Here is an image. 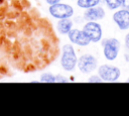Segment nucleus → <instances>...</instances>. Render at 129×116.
<instances>
[{
	"instance_id": "f257e3e1",
	"label": "nucleus",
	"mask_w": 129,
	"mask_h": 116,
	"mask_svg": "<svg viewBox=\"0 0 129 116\" xmlns=\"http://www.w3.org/2000/svg\"><path fill=\"white\" fill-rule=\"evenodd\" d=\"M60 66L67 72H72L77 67L78 56L76 54L75 48L71 43H64L61 48L60 54Z\"/></svg>"
},
{
	"instance_id": "f03ea898",
	"label": "nucleus",
	"mask_w": 129,
	"mask_h": 116,
	"mask_svg": "<svg viewBox=\"0 0 129 116\" xmlns=\"http://www.w3.org/2000/svg\"><path fill=\"white\" fill-rule=\"evenodd\" d=\"M49 14L56 19H61V18H71L74 15V8L70 4L67 3H56L53 5H50L48 8Z\"/></svg>"
},
{
	"instance_id": "7ed1b4c3",
	"label": "nucleus",
	"mask_w": 129,
	"mask_h": 116,
	"mask_svg": "<svg viewBox=\"0 0 129 116\" xmlns=\"http://www.w3.org/2000/svg\"><path fill=\"white\" fill-rule=\"evenodd\" d=\"M97 59L91 53H84L78 59L77 67L83 74H90L97 69Z\"/></svg>"
},
{
	"instance_id": "20e7f679",
	"label": "nucleus",
	"mask_w": 129,
	"mask_h": 116,
	"mask_svg": "<svg viewBox=\"0 0 129 116\" xmlns=\"http://www.w3.org/2000/svg\"><path fill=\"white\" fill-rule=\"evenodd\" d=\"M104 47V55L109 61H114L119 52L120 48V42L116 38H107L103 40L102 43Z\"/></svg>"
},
{
	"instance_id": "39448f33",
	"label": "nucleus",
	"mask_w": 129,
	"mask_h": 116,
	"mask_svg": "<svg viewBox=\"0 0 129 116\" xmlns=\"http://www.w3.org/2000/svg\"><path fill=\"white\" fill-rule=\"evenodd\" d=\"M120 70L117 67L102 65L98 69V75L101 77L103 81L106 82H114L120 77Z\"/></svg>"
},
{
	"instance_id": "423d86ee",
	"label": "nucleus",
	"mask_w": 129,
	"mask_h": 116,
	"mask_svg": "<svg viewBox=\"0 0 129 116\" xmlns=\"http://www.w3.org/2000/svg\"><path fill=\"white\" fill-rule=\"evenodd\" d=\"M83 31L93 42H97L102 38L101 25L96 21H87V23L83 27Z\"/></svg>"
},
{
	"instance_id": "0eeeda50",
	"label": "nucleus",
	"mask_w": 129,
	"mask_h": 116,
	"mask_svg": "<svg viewBox=\"0 0 129 116\" xmlns=\"http://www.w3.org/2000/svg\"><path fill=\"white\" fill-rule=\"evenodd\" d=\"M68 37L72 43L77 44L79 46H87L91 42L90 38L83 31V29L81 30L78 28H72L71 31L68 33Z\"/></svg>"
},
{
	"instance_id": "6e6552de",
	"label": "nucleus",
	"mask_w": 129,
	"mask_h": 116,
	"mask_svg": "<svg viewBox=\"0 0 129 116\" xmlns=\"http://www.w3.org/2000/svg\"><path fill=\"white\" fill-rule=\"evenodd\" d=\"M83 17H84V19L86 21L100 20V19H103L105 17V11H104V9L102 7H99L97 5V6H94V7L86 9V11L84 12Z\"/></svg>"
},
{
	"instance_id": "1a4fd4ad",
	"label": "nucleus",
	"mask_w": 129,
	"mask_h": 116,
	"mask_svg": "<svg viewBox=\"0 0 129 116\" xmlns=\"http://www.w3.org/2000/svg\"><path fill=\"white\" fill-rule=\"evenodd\" d=\"M113 20L120 29H127L129 27V11L127 9H122L115 12L113 15Z\"/></svg>"
},
{
	"instance_id": "9d476101",
	"label": "nucleus",
	"mask_w": 129,
	"mask_h": 116,
	"mask_svg": "<svg viewBox=\"0 0 129 116\" xmlns=\"http://www.w3.org/2000/svg\"><path fill=\"white\" fill-rule=\"evenodd\" d=\"M73 25H74V22L72 19L70 18H61L57 21L56 23V30L59 34H68L71 29L73 28Z\"/></svg>"
},
{
	"instance_id": "9b49d317",
	"label": "nucleus",
	"mask_w": 129,
	"mask_h": 116,
	"mask_svg": "<svg viewBox=\"0 0 129 116\" xmlns=\"http://www.w3.org/2000/svg\"><path fill=\"white\" fill-rule=\"evenodd\" d=\"M99 3H100V0H77V5L83 9H88V8L97 6Z\"/></svg>"
},
{
	"instance_id": "f8f14e48",
	"label": "nucleus",
	"mask_w": 129,
	"mask_h": 116,
	"mask_svg": "<svg viewBox=\"0 0 129 116\" xmlns=\"http://www.w3.org/2000/svg\"><path fill=\"white\" fill-rule=\"evenodd\" d=\"M40 82L43 83H55V76L51 73H43L40 76Z\"/></svg>"
},
{
	"instance_id": "ddd939ff",
	"label": "nucleus",
	"mask_w": 129,
	"mask_h": 116,
	"mask_svg": "<svg viewBox=\"0 0 129 116\" xmlns=\"http://www.w3.org/2000/svg\"><path fill=\"white\" fill-rule=\"evenodd\" d=\"M105 2L110 9H116L122 4V0H105Z\"/></svg>"
},
{
	"instance_id": "4468645a",
	"label": "nucleus",
	"mask_w": 129,
	"mask_h": 116,
	"mask_svg": "<svg viewBox=\"0 0 129 116\" xmlns=\"http://www.w3.org/2000/svg\"><path fill=\"white\" fill-rule=\"evenodd\" d=\"M88 82H90V83H101V82H103V80L101 79V77L99 75H93L88 79Z\"/></svg>"
},
{
	"instance_id": "2eb2a0df",
	"label": "nucleus",
	"mask_w": 129,
	"mask_h": 116,
	"mask_svg": "<svg viewBox=\"0 0 129 116\" xmlns=\"http://www.w3.org/2000/svg\"><path fill=\"white\" fill-rule=\"evenodd\" d=\"M64 82H68V80L63 76H61V75L55 76V83H64Z\"/></svg>"
},
{
	"instance_id": "dca6fc26",
	"label": "nucleus",
	"mask_w": 129,
	"mask_h": 116,
	"mask_svg": "<svg viewBox=\"0 0 129 116\" xmlns=\"http://www.w3.org/2000/svg\"><path fill=\"white\" fill-rule=\"evenodd\" d=\"M61 0H45V2L48 4V5H53V4H56V3H59Z\"/></svg>"
},
{
	"instance_id": "f3484780",
	"label": "nucleus",
	"mask_w": 129,
	"mask_h": 116,
	"mask_svg": "<svg viewBox=\"0 0 129 116\" xmlns=\"http://www.w3.org/2000/svg\"><path fill=\"white\" fill-rule=\"evenodd\" d=\"M127 10H129V0H122V4Z\"/></svg>"
},
{
	"instance_id": "a211bd4d",
	"label": "nucleus",
	"mask_w": 129,
	"mask_h": 116,
	"mask_svg": "<svg viewBox=\"0 0 129 116\" xmlns=\"http://www.w3.org/2000/svg\"><path fill=\"white\" fill-rule=\"evenodd\" d=\"M125 43H126V46H127L128 49H129V34H127V36H126V38H125Z\"/></svg>"
},
{
	"instance_id": "6ab92c4d",
	"label": "nucleus",
	"mask_w": 129,
	"mask_h": 116,
	"mask_svg": "<svg viewBox=\"0 0 129 116\" xmlns=\"http://www.w3.org/2000/svg\"><path fill=\"white\" fill-rule=\"evenodd\" d=\"M128 82H129V79H128Z\"/></svg>"
}]
</instances>
